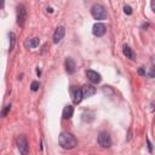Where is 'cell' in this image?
I'll list each match as a JSON object with an SVG mask.
<instances>
[{
    "label": "cell",
    "mask_w": 155,
    "mask_h": 155,
    "mask_svg": "<svg viewBox=\"0 0 155 155\" xmlns=\"http://www.w3.org/2000/svg\"><path fill=\"white\" fill-rule=\"evenodd\" d=\"M58 143L64 149H73L78 145L76 138L69 132H61V134L58 137Z\"/></svg>",
    "instance_id": "6da1fadb"
},
{
    "label": "cell",
    "mask_w": 155,
    "mask_h": 155,
    "mask_svg": "<svg viewBox=\"0 0 155 155\" xmlns=\"http://www.w3.org/2000/svg\"><path fill=\"white\" fill-rule=\"evenodd\" d=\"M124 12H125L126 15H131V13H132V8H131V6L125 5V6H124Z\"/></svg>",
    "instance_id": "ac0fdd59"
},
{
    "label": "cell",
    "mask_w": 155,
    "mask_h": 155,
    "mask_svg": "<svg viewBox=\"0 0 155 155\" xmlns=\"http://www.w3.org/2000/svg\"><path fill=\"white\" fill-rule=\"evenodd\" d=\"M4 6V1H0V8Z\"/></svg>",
    "instance_id": "7402d4cb"
},
{
    "label": "cell",
    "mask_w": 155,
    "mask_h": 155,
    "mask_svg": "<svg viewBox=\"0 0 155 155\" xmlns=\"http://www.w3.org/2000/svg\"><path fill=\"white\" fill-rule=\"evenodd\" d=\"M64 67H65V71H67L68 74H73V73L76 70V64H75V62H74L71 58H69V57L64 61Z\"/></svg>",
    "instance_id": "8fae6325"
},
{
    "label": "cell",
    "mask_w": 155,
    "mask_h": 155,
    "mask_svg": "<svg viewBox=\"0 0 155 155\" xmlns=\"http://www.w3.org/2000/svg\"><path fill=\"white\" fill-rule=\"evenodd\" d=\"M70 96H71V101L74 104H79L82 101V93H81V88L76 87V86H71L70 87Z\"/></svg>",
    "instance_id": "8992f818"
},
{
    "label": "cell",
    "mask_w": 155,
    "mask_h": 155,
    "mask_svg": "<svg viewBox=\"0 0 155 155\" xmlns=\"http://www.w3.org/2000/svg\"><path fill=\"white\" fill-rule=\"evenodd\" d=\"M40 44V40L38 38H33V39H29V40H25L24 42V46L28 47V48H35L38 47Z\"/></svg>",
    "instance_id": "5bb4252c"
},
{
    "label": "cell",
    "mask_w": 155,
    "mask_h": 155,
    "mask_svg": "<svg viewBox=\"0 0 155 155\" xmlns=\"http://www.w3.org/2000/svg\"><path fill=\"white\" fill-rule=\"evenodd\" d=\"M122 52H124V54L126 56V58H130V59H132V61L136 59V53L132 51V48H131L128 45H124V46H122Z\"/></svg>",
    "instance_id": "7c38bea8"
},
{
    "label": "cell",
    "mask_w": 155,
    "mask_h": 155,
    "mask_svg": "<svg viewBox=\"0 0 155 155\" xmlns=\"http://www.w3.org/2000/svg\"><path fill=\"white\" fill-rule=\"evenodd\" d=\"M138 74H139V75H142V76H145V74H147V71H145V68H144V67H140V68H138Z\"/></svg>",
    "instance_id": "d6986e66"
},
{
    "label": "cell",
    "mask_w": 155,
    "mask_h": 155,
    "mask_svg": "<svg viewBox=\"0 0 155 155\" xmlns=\"http://www.w3.org/2000/svg\"><path fill=\"white\" fill-rule=\"evenodd\" d=\"M91 15L94 19L97 21H103L108 17V13H107V10L104 8L103 5L101 4H94L92 7H91Z\"/></svg>",
    "instance_id": "7a4b0ae2"
},
{
    "label": "cell",
    "mask_w": 155,
    "mask_h": 155,
    "mask_svg": "<svg viewBox=\"0 0 155 155\" xmlns=\"http://www.w3.org/2000/svg\"><path fill=\"white\" fill-rule=\"evenodd\" d=\"M98 144L102 148H110L111 147V138L109 133L107 132H101L98 136Z\"/></svg>",
    "instance_id": "5b68a950"
},
{
    "label": "cell",
    "mask_w": 155,
    "mask_h": 155,
    "mask_svg": "<svg viewBox=\"0 0 155 155\" xmlns=\"http://www.w3.org/2000/svg\"><path fill=\"white\" fill-rule=\"evenodd\" d=\"M64 34H65V29L64 27H57L54 33H53V44H58L62 41V39L64 38Z\"/></svg>",
    "instance_id": "9c48e42d"
},
{
    "label": "cell",
    "mask_w": 155,
    "mask_h": 155,
    "mask_svg": "<svg viewBox=\"0 0 155 155\" xmlns=\"http://www.w3.org/2000/svg\"><path fill=\"white\" fill-rule=\"evenodd\" d=\"M39 87H40L39 81H33V82H31V85H30L31 91H38V90H39Z\"/></svg>",
    "instance_id": "2e32d148"
},
{
    "label": "cell",
    "mask_w": 155,
    "mask_h": 155,
    "mask_svg": "<svg viewBox=\"0 0 155 155\" xmlns=\"http://www.w3.org/2000/svg\"><path fill=\"white\" fill-rule=\"evenodd\" d=\"M81 93H82V98H88L96 93V87H93L92 85H85L81 88Z\"/></svg>",
    "instance_id": "30bf717a"
},
{
    "label": "cell",
    "mask_w": 155,
    "mask_h": 155,
    "mask_svg": "<svg viewBox=\"0 0 155 155\" xmlns=\"http://www.w3.org/2000/svg\"><path fill=\"white\" fill-rule=\"evenodd\" d=\"M86 76L87 79L92 82V84H99L102 81V76L99 73L94 71V70H86Z\"/></svg>",
    "instance_id": "ba28073f"
},
{
    "label": "cell",
    "mask_w": 155,
    "mask_h": 155,
    "mask_svg": "<svg viewBox=\"0 0 155 155\" xmlns=\"http://www.w3.org/2000/svg\"><path fill=\"white\" fill-rule=\"evenodd\" d=\"M17 148H18V150H19V153L22 155H28V153H29V144H28L27 137L24 134H21L17 138Z\"/></svg>",
    "instance_id": "277c9868"
},
{
    "label": "cell",
    "mask_w": 155,
    "mask_h": 155,
    "mask_svg": "<svg viewBox=\"0 0 155 155\" xmlns=\"http://www.w3.org/2000/svg\"><path fill=\"white\" fill-rule=\"evenodd\" d=\"M10 109H11V104H8V105H6V107H5V109H4L2 111H1V114H0V116H1V117H4V116H6V115H7V113L10 111Z\"/></svg>",
    "instance_id": "e0dca14e"
},
{
    "label": "cell",
    "mask_w": 155,
    "mask_h": 155,
    "mask_svg": "<svg viewBox=\"0 0 155 155\" xmlns=\"http://www.w3.org/2000/svg\"><path fill=\"white\" fill-rule=\"evenodd\" d=\"M8 38H10V48H8V50L12 51V50H13V46H15V40H16V39H15V34L11 31V33L8 34Z\"/></svg>",
    "instance_id": "9a60e30c"
},
{
    "label": "cell",
    "mask_w": 155,
    "mask_h": 155,
    "mask_svg": "<svg viewBox=\"0 0 155 155\" xmlns=\"http://www.w3.org/2000/svg\"><path fill=\"white\" fill-rule=\"evenodd\" d=\"M105 30H107V28L103 23H94L93 27H92V34L97 38L103 36L105 34Z\"/></svg>",
    "instance_id": "52a82bcc"
},
{
    "label": "cell",
    "mask_w": 155,
    "mask_h": 155,
    "mask_svg": "<svg viewBox=\"0 0 155 155\" xmlns=\"http://www.w3.org/2000/svg\"><path fill=\"white\" fill-rule=\"evenodd\" d=\"M74 114V107L73 105H65L64 109H63V113H62V116L63 119H70Z\"/></svg>",
    "instance_id": "4fadbf2b"
},
{
    "label": "cell",
    "mask_w": 155,
    "mask_h": 155,
    "mask_svg": "<svg viewBox=\"0 0 155 155\" xmlns=\"http://www.w3.org/2000/svg\"><path fill=\"white\" fill-rule=\"evenodd\" d=\"M147 143H148V148H149V151L151 153V151H153V145H151V143H150V140H149V138L147 139Z\"/></svg>",
    "instance_id": "ffe728a7"
},
{
    "label": "cell",
    "mask_w": 155,
    "mask_h": 155,
    "mask_svg": "<svg viewBox=\"0 0 155 155\" xmlns=\"http://www.w3.org/2000/svg\"><path fill=\"white\" fill-rule=\"evenodd\" d=\"M47 11H48V12H52V11H53V10H52V8H51V7H47Z\"/></svg>",
    "instance_id": "44dd1931"
},
{
    "label": "cell",
    "mask_w": 155,
    "mask_h": 155,
    "mask_svg": "<svg viewBox=\"0 0 155 155\" xmlns=\"http://www.w3.org/2000/svg\"><path fill=\"white\" fill-rule=\"evenodd\" d=\"M16 15H17V24L19 27H24V23H25V19H27V8H25L24 4H19L17 6Z\"/></svg>",
    "instance_id": "3957f363"
}]
</instances>
